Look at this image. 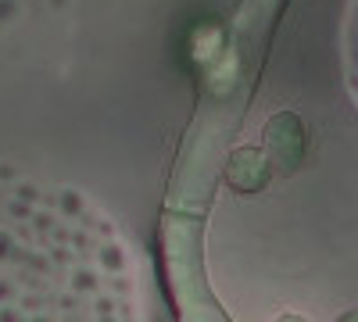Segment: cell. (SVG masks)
Here are the masks:
<instances>
[{
    "label": "cell",
    "instance_id": "1",
    "mask_svg": "<svg viewBox=\"0 0 358 322\" xmlns=\"http://www.w3.org/2000/svg\"><path fill=\"white\" fill-rule=\"evenodd\" d=\"M337 322H358V308H355V312H348V315H341Z\"/></svg>",
    "mask_w": 358,
    "mask_h": 322
}]
</instances>
